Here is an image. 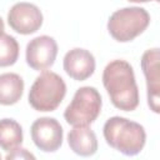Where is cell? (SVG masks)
Returning a JSON list of instances; mask_svg holds the SVG:
<instances>
[{
  "instance_id": "obj_16",
  "label": "cell",
  "mask_w": 160,
  "mask_h": 160,
  "mask_svg": "<svg viewBox=\"0 0 160 160\" xmlns=\"http://www.w3.org/2000/svg\"><path fill=\"white\" fill-rule=\"evenodd\" d=\"M130 2H149V1H159V0H128Z\"/></svg>"
},
{
  "instance_id": "obj_1",
  "label": "cell",
  "mask_w": 160,
  "mask_h": 160,
  "mask_svg": "<svg viewBox=\"0 0 160 160\" xmlns=\"http://www.w3.org/2000/svg\"><path fill=\"white\" fill-rule=\"evenodd\" d=\"M104 88L116 109L132 111L139 105V89L132 66L121 59L110 61L102 71Z\"/></svg>"
},
{
  "instance_id": "obj_17",
  "label": "cell",
  "mask_w": 160,
  "mask_h": 160,
  "mask_svg": "<svg viewBox=\"0 0 160 160\" xmlns=\"http://www.w3.org/2000/svg\"><path fill=\"white\" fill-rule=\"evenodd\" d=\"M2 34H4V21L0 18V35H2Z\"/></svg>"
},
{
  "instance_id": "obj_18",
  "label": "cell",
  "mask_w": 160,
  "mask_h": 160,
  "mask_svg": "<svg viewBox=\"0 0 160 160\" xmlns=\"http://www.w3.org/2000/svg\"><path fill=\"white\" fill-rule=\"evenodd\" d=\"M0 159H1V155H0Z\"/></svg>"
},
{
  "instance_id": "obj_15",
  "label": "cell",
  "mask_w": 160,
  "mask_h": 160,
  "mask_svg": "<svg viewBox=\"0 0 160 160\" xmlns=\"http://www.w3.org/2000/svg\"><path fill=\"white\" fill-rule=\"evenodd\" d=\"M6 159L10 160V159H35V156L29 152L26 149H22V148H15L12 150H10V152L6 155Z\"/></svg>"
},
{
  "instance_id": "obj_14",
  "label": "cell",
  "mask_w": 160,
  "mask_h": 160,
  "mask_svg": "<svg viewBox=\"0 0 160 160\" xmlns=\"http://www.w3.org/2000/svg\"><path fill=\"white\" fill-rule=\"evenodd\" d=\"M19 58V44L16 39L9 34L0 35V68L10 66Z\"/></svg>"
},
{
  "instance_id": "obj_13",
  "label": "cell",
  "mask_w": 160,
  "mask_h": 160,
  "mask_svg": "<svg viewBox=\"0 0 160 160\" xmlns=\"http://www.w3.org/2000/svg\"><path fill=\"white\" fill-rule=\"evenodd\" d=\"M22 142V128L14 119L0 120V148L5 151H10Z\"/></svg>"
},
{
  "instance_id": "obj_3",
  "label": "cell",
  "mask_w": 160,
  "mask_h": 160,
  "mask_svg": "<svg viewBox=\"0 0 160 160\" xmlns=\"http://www.w3.org/2000/svg\"><path fill=\"white\" fill-rule=\"evenodd\" d=\"M66 84L64 79L52 71L41 72L29 91V104L36 111H54L64 100Z\"/></svg>"
},
{
  "instance_id": "obj_2",
  "label": "cell",
  "mask_w": 160,
  "mask_h": 160,
  "mask_svg": "<svg viewBox=\"0 0 160 160\" xmlns=\"http://www.w3.org/2000/svg\"><path fill=\"white\" fill-rule=\"evenodd\" d=\"M102 134L110 148L126 156L138 155L146 142L144 126L122 116L109 118L104 124Z\"/></svg>"
},
{
  "instance_id": "obj_9",
  "label": "cell",
  "mask_w": 160,
  "mask_h": 160,
  "mask_svg": "<svg viewBox=\"0 0 160 160\" xmlns=\"http://www.w3.org/2000/svg\"><path fill=\"white\" fill-rule=\"evenodd\" d=\"M159 49H149L141 56V69L146 79L148 105L159 114L160 111V70H159Z\"/></svg>"
},
{
  "instance_id": "obj_12",
  "label": "cell",
  "mask_w": 160,
  "mask_h": 160,
  "mask_svg": "<svg viewBox=\"0 0 160 160\" xmlns=\"http://www.w3.org/2000/svg\"><path fill=\"white\" fill-rule=\"evenodd\" d=\"M24 92V80L15 72H5L0 75V104L14 105Z\"/></svg>"
},
{
  "instance_id": "obj_4",
  "label": "cell",
  "mask_w": 160,
  "mask_h": 160,
  "mask_svg": "<svg viewBox=\"0 0 160 160\" xmlns=\"http://www.w3.org/2000/svg\"><path fill=\"white\" fill-rule=\"evenodd\" d=\"M150 24L149 12L140 6L122 8L114 11L108 20L109 34L120 42H128L142 34Z\"/></svg>"
},
{
  "instance_id": "obj_7",
  "label": "cell",
  "mask_w": 160,
  "mask_h": 160,
  "mask_svg": "<svg viewBox=\"0 0 160 160\" xmlns=\"http://www.w3.org/2000/svg\"><path fill=\"white\" fill-rule=\"evenodd\" d=\"M31 139L38 149L44 152H54L62 144V128L54 118H39L30 128Z\"/></svg>"
},
{
  "instance_id": "obj_11",
  "label": "cell",
  "mask_w": 160,
  "mask_h": 160,
  "mask_svg": "<svg viewBox=\"0 0 160 160\" xmlns=\"http://www.w3.org/2000/svg\"><path fill=\"white\" fill-rule=\"evenodd\" d=\"M70 149L80 156H92L98 150V139L89 126H74L68 134Z\"/></svg>"
},
{
  "instance_id": "obj_10",
  "label": "cell",
  "mask_w": 160,
  "mask_h": 160,
  "mask_svg": "<svg viewBox=\"0 0 160 160\" xmlns=\"http://www.w3.org/2000/svg\"><path fill=\"white\" fill-rule=\"evenodd\" d=\"M62 65L65 72L71 79L84 81L95 71V58L86 49L74 48L65 54Z\"/></svg>"
},
{
  "instance_id": "obj_6",
  "label": "cell",
  "mask_w": 160,
  "mask_h": 160,
  "mask_svg": "<svg viewBox=\"0 0 160 160\" xmlns=\"http://www.w3.org/2000/svg\"><path fill=\"white\" fill-rule=\"evenodd\" d=\"M58 55V44L54 38L49 35H40L31 39L25 50L26 64L36 70H46L55 62Z\"/></svg>"
},
{
  "instance_id": "obj_8",
  "label": "cell",
  "mask_w": 160,
  "mask_h": 160,
  "mask_svg": "<svg viewBox=\"0 0 160 160\" xmlns=\"http://www.w3.org/2000/svg\"><path fill=\"white\" fill-rule=\"evenodd\" d=\"M42 14L40 9L31 2H16L8 14L10 28L18 34L29 35L38 31L42 25Z\"/></svg>"
},
{
  "instance_id": "obj_5",
  "label": "cell",
  "mask_w": 160,
  "mask_h": 160,
  "mask_svg": "<svg viewBox=\"0 0 160 160\" xmlns=\"http://www.w3.org/2000/svg\"><path fill=\"white\" fill-rule=\"evenodd\" d=\"M102 100L100 92L92 86L76 90L71 102L64 111V118L72 126H89L100 115Z\"/></svg>"
}]
</instances>
